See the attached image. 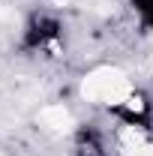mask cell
<instances>
[{"mask_svg":"<svg viewBox=\"0 0 153 156\" xmlns=\"http://www.w3.org/2000/svg\"><path fill=\"white\" fill-rule=\"evenodd\" d=\"M57 33H60V24L54 18L36 15V18L27 24V30H24V45H27V48H42L45 42L57 39Z\"/></svg>","mask_w":153,"mask_h":156,"instance_id":"obj_1","label":"cell"},{"mask_svg":"<svg viewBox=\"0 0 153 156\" xmlns=\"http://www.w3.org/2000/svg\"><path fill=\"white\" fill-rule=\"evenodd\" d=\"M129 6H132L135 15L141 18V24L153 30V0H129Z\"/></svg>","mask_w":153,"mask_h":156,"instance_id":"obj_2","label":"cell"}]
</instances>
